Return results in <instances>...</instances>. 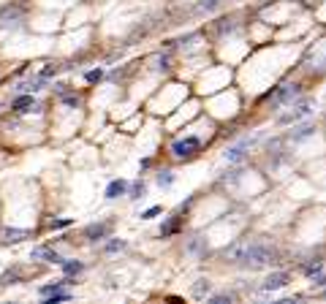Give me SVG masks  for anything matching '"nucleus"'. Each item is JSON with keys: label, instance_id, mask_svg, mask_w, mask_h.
Returning a JSON list of instances; mask_svg holds the SVG:
<instances>
[{"label": "nucleus", "instance_id": "f257e3e1", "mask_svg": "<svg viewBox=\"0 0 326 304\" xmlns=\"http://www.w3.org/2000/svg\"><path fill=\"white\" fill-rule=\"evenodd\" d=\"M245 263L247 269H264V266L275 263V250H269L266 244H258V242H250V247H247L245 258L239 261Z\"/></svg>", "mask_w": 326, "mask_h": 304}, {"label": "nucleus", "instance_id": "f03ea898", "mask_svg": "<svg viewBox=\"0 0 326 304\" xmlns=\"http://www.w3.org/2000/svg\"><path fill=\"white\" fill-rule=\"evenodd\" d=\"M299 92H302L299 84H283L280 90H275L269 95V101H272V106H283V103H291L294 98H299Z\"/></svg>", "mask_w": 326, "mask_h": 304}, {"label": "nucleus", "instance_id": "7ed1b4c3", "mask_svg": "<svg viewBox=\"0 0 326 304\" xmlns=\"http://www.w3.org/2000/svg\"><path fill=\"white\" fill-rule=\"evenodd\" d=\"M198 149H201V141H198L196 136L179 139V141H174V147H171V152H174L177 158H193Z\"/></svg>", "mask_w": 326, "mask_h": 304}, {"label": "nucleus", "instance_id": "20e7f679", "mask_svg": "<svg viewBox=\"0 0 326 304\" xmlns=\"http://www.w3.org/2000/svg\"><path fill=\"white\" fill-rule=\"evenodd\" d=\"M310 111H313V103H310V101H302V103H296V106H294V111L283 114V117L277 120V122H280V125H285V122H296V120L307 117Z\"/></svg>", "mask_w": 326, "mask_h": 304}, {"label": "nucleus", "instance_id": "39448f33", "mask_svg": "<svg viewBox=\"0 0 326 304\" xmlns=\"http://www.w3.org/2000/svg\"><path fill=\"white\" fill-rule=\"evenodd\" d=\"M30 231H22V228H3L0 231V244H16V242H25Z\"/></svg>", "mask_w": 326, "mask_h": 304}, {"label": "nucleus", "instance_id": "423d86ee", "mask_svg": "<svg viewBox=\"0 0 326 304\" xmlns=\"http://www.w3.org/2000/svg\"><path fill=\"white\" fill-rule=\"evenodd\" d=\"M288 274L285 272H275V274H269V277L264 280V285H261V291H280V288H285L288 285Z\"/></svg>", "mask_w": 326, "mask_h": 304}, {"label": "nucleus", "instance_id": "0eeeda50", "mask_svg": "<svg viewBox=\"0 0 326 304\" xmlns=\"http://www.w3.org/2000/svg\"><path fill=\"white\" fill-rule=\"evenodd\" d=\"M109 223H93L84 228V236H87L90 242H98V239H106V234H109Z\"/></svg>", "mask_w": 326, "mask_h": 304}, {"label": "nucleus", "instance_id": "6e6552de", "mask_svg": "<svg viewBox=\"0 0 326 304\" xmlns=\"http://www.w3.org/2000/svg\"><path fill=\"white\" fill-rule=\"evenodd\" d=\"M247 247H250V242H237V244H231V247H226V258L234 261V263H239V261L245 258Z\"/></svg>", "mask_w": 326, "mask_h": 304}, {"label": "nucleus", "instance_id": "1a4fd4ad", "mask_svg": "<svg viewBox=\"0 0 326 304\" xmlns=\"http://www.w3.org/2000/svg\"><path fill=\"white\" fill-rule=\"evenodd\" d=\"M33 258H35V261H49V263H63V258H60L55 250H49V247H35V250H33Z\"/></svg>", "mask_w": 326, "mask_h": 304}, {"label": "nucleus", "instance_id": "9d476101", "mask_svg": "<svg viewBox=\"0 0 326 304\" xmlns=\"http://www.w3.org/2000/svg\"><path fill=\"white\" fill-rule=\"evenodd\" d=\"M125 190H128V182H125V179H112L109 187H106V198H120Z\"/></svg>", "mask_w": 326, "mask_h": 304}, {"label": "nucleus", "instance_id": "9b49d317", "mask_svg": "<svg viewBox=\"0 0 326 304\" xmlns=\"http://www.w3.org/2000/svg\"><path fill=\"white\" fill-rule=\"evenodd\" d=\"M11 109H14V111H33V109H38V106H35L33 95H22V98H16V101L11 103Z\"/></svg>", "mask_w": 326, "mask_h": 304}, {"label": "nucleus", "instance_id": "f8f14e48", "mask_svg": "<svg viewBox=\"0 0 326 304\" xmlns=\"http://www.w3.org/2000/svg\"><path fill=\"white\" fill-rule=\"evenodd\" d=\"M209 288H212V285H209V280H196V285H193V291H190V293H193L196 299H204L207 293H209Z\"/></svg>", "mask_w": 326, "mask_h": 304}, {"label": "nucleus", "instance_id": "ddd939ff", "mask_svg": "<svg viewBox=\"0 0 326 304\" xmlns=\"http://www.w3.org/2000/svg\"><path fill=\"white\" fill-rule=\"evenodd\" d=\"M60 266H63V272L68 274V277H74V274H79V272L84 269V266H82V261H63Z\"/></svg>", "mask_w": 326, "mask_h": 304}, {"label": "nucleus", "instance_id": "4468645a", "mask_svg": "<svg viewBox=\"0 0 326 304\" xmlns=\"http://www.w3.org/2000/svg\"><path fill=\"white\" fill-rule=\"evenodd\" d=\"M41 84H44V79H41V76H38V79L35 82H22V84H19V92H38V90H41Z\"/></svg>", "mask_w": 326, "mask_h": 304}, {"label": "nucleus", "instance_id": "2eb2a0df", "mask_svg": "<svg viewBox=\"0 0 326 304\" xmlns=\"http://www.w3.org/2000/svg\"><path fill=\"white\" fill-rule=\"evenodd\" d=\"M226 158L231 160V163H239V160L245 158V144H239V147H231V149L226 152Z\"/></svg>", "mask_w": 326, "mask_h": 304}, {"label": "nucleus", "instance_id": "dca6fc26", "mask_svg": "<svg viewBox=\"0 0 326 304\" xmlns=\"http://www.w3.org/2000/svg\"><path fill=\"white\" fill-rule=\"evenodd\" d=\"M144 193H147V185L141 182V179H136V182L131 185V198H141Z\"/></svg>", "mask_w": 326, "mask_h": 304}, {"label": "nucleus", "instance_id": "f3484780", "mask_svg": "<svg viewBox=\"0 0 326 304\" xmlns=\"http://www.w3.org/2000/svg\"><path fill=\"white\" fill-rule=\"evenodd\" d=\"M171 182H174V174H171V171H160L158 174V185L160 187H171Z\"/></svg>", "mask_w": 326, "mask_h": 304}, {"label": "nucleus", "instance_id": "a211bd4d", "mask_svg": "<svg viewBox=\"0 0 326 304\" xmlns=\"http://www.w3.org/2000/svg\"><path fill=\"white\" fill-rule=\"evenodd\" d=\"M177 228H179V223H177V217H171V220H169L166 225H163V228H160V236H171V234H174V231H177Z\"/></svg>", "mask_w": 326, "mask_h": 304}, {"label": "nucleus", "instance_id": "6ab92c4d", "mask_svg": "<svg viewBox=\"0 0 326 304\" xmlns=\"http://www.w3.org/2000/svg\"><path fill=\"white\" fill-rule=\"evenodd\" d=\"M103 250H106V253H120V250H125V242H122V239H112Z\"/></svg>", "mask_w": 326, "mask_h": 304}, {"label": "nucleus", "instance_id": "aec40b11", "mask_svg": "<svg viewBox=\"0 0 326 304\" xmlns=\"http://www.w3.org/2000/svg\"><path fill=\"white\" fill-rule=\"evenodd\" d=\"M71 299V293H60V291H55L49 293V299H46V304H57V301H68Z\"/></svg>", "mask_w": 326, "mask_h": 304}, {"label": "nucleus", "instance_id": "412c9836", "mask_svg": "<svg viewBox=\"0 0 326 304\" xmlns=\"http://www.w3.org/2000/svg\"><path fill=\"white\" fill-rule=\"evenodd\" d=\"M321 269H323L321 261H315V263H307V266H304V274H307V277H315V274H321Z\"/></svg>", "mask_w": 326, "mask_h": 304}, {"label": "nucleus", "instance_id": "4be33fe9", "mask_svg": "<svg viewBox=\"0 0 326 304\" xmlns=\"http://www.w3.org/2000/svg\"><path fill=\"white\" fill-rule=\"evenodd\" d=\"M84 79H87L90 84H95V82L103 79V71H101V68H93V71H87V76H84Z\"/></svg>", "mask_w": 326, "mask_h": 304}, {"label": "nucleus", "instance_id": "5701e85b", "mask_svg": "<svg viewBox=\"0 0 326 304\" xmlns=\"http://www.w3.org/2000/svg\"><path fill=\"white\" fill-rule=\"evenodd\" d=\"M74 220H71V217H60V220H52L49 223V228H68Z\"/></svg>", "mask_w": 326, "mask_h": 304}, {"label": "nucleus", "instance_id": "b1692460", "mask_svg": "<svg viewBox=\"0 0 326 304\" xmlns=\"http://www.w3.org/2000/svg\"><path fill=\"white\" fill-rule=\"evenodd\" d=\"M218 3H220V0H204V3H201L198 8H201V11H215Z\"/></svg>", "mask_w": 326, "mask_h": 304}, {"label": "nucleus", "instance_id": "393cba45", "mask_svg": "<svg viewBox=\"0 0 326 304\" xmlns=\"http://www.w3.org/2000/svg\"><path fill=\"white\" fill-rule=\"evenodd\" d=\"M57 73V65H46V68L41 71V79L46 82V79H49V76H55Z\"/></svg>", "mask_w": 326, "mask_h": 304}, {"label": "nucleus", "instance_id": "a878e982", "mask_svg": "<svg viewBox=\"0 0 326 304\" xmlns=\"http://www.w3.org/2000/svg\"><path fill=\"white\" fill-rule=\"evenodd\" d=\"M155 215H160V206H150V209H147V212L141 215V217H144V220H152Z\"/></svg>", "mask_w": 326, "mask_h": 304}, {"label": "nucleus", "instance_id": "bb28decb", "mask_svg": "<svg viewBox=\"0 0 326 304\" xmlns=\"http://www.w3.org/2000/svg\"><path fill=\"white\" fill-rule=\"evenodd\" d=\"M212 301L215 304H226V301H231V296H228V293H220V296H215Z\"/></svg>", "mask_w": 326, "mask_h": 304}]
</instances>
